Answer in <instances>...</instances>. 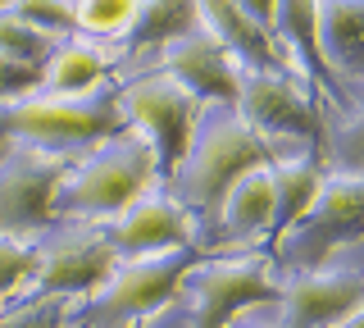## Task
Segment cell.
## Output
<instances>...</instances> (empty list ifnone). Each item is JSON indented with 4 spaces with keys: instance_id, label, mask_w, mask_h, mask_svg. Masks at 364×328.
I'll list each match as a JSON object with an SVG mask.
<instances>
[{
    "instance_id": "4316f807",
    "label": "cell",
    "mask_w": 364,
    "mask_h": 328,
    "mask_svg": "<svg viewBox=\"0 0 364 328\" xmlns=\"http://www.w3.org/2000/svg\"><path fill=\"white\" fill-rule=\"evenodd\" d=\"M28 92H37V73L0 55V100H9V96H28Z\"/></svg>"
},
{
    "instance_id": "6da1fadb",
    "label": "cell",
    "mask_w": 364,
    "mask_h": 328,
    "mask_svg": "<svg viewBox=\"0 0 364 328\" xmlns=\"http://www.w3.org/2000/svg\"><path fill=\"white\" fill-rule=\"evenodd\" d=\"M273 160V146L259 137L255 128H246V119L237 110H214L205 123H196L187 155L173 169L178 206L187 214L205 219L210 228H219V206L223 191L246 174Z\"/></svg>"
},
{
    "instance_id": "8fae6325",
    "label": "cell",
    "mask_w": 364,
    "mask_h": 328,
    "mask_svg": "<svg viewBox=\"0 0 364 328\" xmlns=\"http://www.w3.org/2000/svg\"><path fill=\"white\" fill-rule=\"evenodd\" d=\"M282 328H333L364 305V278L355 269H310L278 287Z\"/></svg>"
},
{
    "instance_id": "9c48e42d",
    "label": "cell",
    "mask_w": 364,
    "mask_h": 328,
    "mask_svg": "<svg viewBox=\"0 0 364 328\" xmlns=\"http://www.w3.org/2000/svg\"><path fill=\"white\" fill-rule=\"evenodd\" d=\"M246 305H278V278L259 255H232L196 274V328H228Z\"/></svg>"
},
{
    "instance_id": "e0dca14e",
    "label": "cell",
    "mask_w": 364,
    "mask_h": 328,
    "mask_svg": "<svg viewBox=\"0 0 364 328\" xmlns=\"http://www.w3.org/2000/svg\"><path fill=\"white\" fill-rule=\"evenodd\" d=\"M109 73V55L96 41H68L46 60V69L37 73L41 96H87L105 83Z\"/></svg>"
},
{
    "instance_id": "7a4b0ae2",
    "label": "cell",
    "mask_w": 364,
    "mask_h": 328,
    "mask_svg": "<svg viewBox=\"0 0 364 328\" xmlns=\"http://www.w3.org/2000/svg\"><path fill=\"white\" fill-rule=\"evenodd\" d=\"M123 128L119 96L96 87L87 96H9L0 100V137L46 155L91 151Z\"/></svg>"
},
{
    "instance_id": "603a6c76",
    "label": "cell",
    "mask_w": 364,
    "mask_h": 328,
    "mask_svg": "<svg viewBox=\"0 0 364 328\" xmlns=\"http://www.w3.org/2000/svg\"><path fill=\"white\" fill-rule=\"evenodd\" d=\"M5 14H14L18 23L37 28L41 37H64V32H73V0H9Z\"/></svg>"
},
{
    "instance_id": "f1b7e54d",
    "label": "cell",
    "mask_w": 364,
    "mask_h": 328,
    "mask_svg": "<svg viewBox=\"0 0 364 328\" xmlns=\"http://www.w3.org/2000/svg\"><path fill=\"white\" fill-rule=\"evenodd\" d=\"M333 328H364V319H360V310H355V314H346V319L333 324Z\"/></svg>"
},
{
    "instance_id": "7402d4cb",
    "label": "cell",
    "mask_w": 364,
    "mask_h": 328,
    "mask_svg": "<svg viewBox=\"0 0 364 328\" xmlns=\"http://www.w3.org/2000/svg\"><path fill=\"white\" fill-rule=\"evenodd\" d=\"M141 0H73V28L96 37H123L132 28Z\"/></svg>"
},
{
    "instance_id": "9a60e30c",
    "label": "cell",
    "mask_w": 364,
    "mask_h": 328,
    "mask_svg": "<svg viewBox=\"0 0 364 328\" xmlns=\"http://www.w3.org/2000/svg\"><path fill=\"white\" fill-rule=\"evenodd\" d=\"M196 14L200 23L214 32V41L232 55V60H242L246 69H269V73H287L278 60V46H273L269 32H259L242 9L232 5V0H196Z\"/></svg>"
},
{
    "instance_id": "30bf717a",
    "label": "cell",
    "mask_w": 364,
    "mask_h": 328,
    "mask_svg": "<svg viewBox=\"0 0 364 328\" xmlns=\"http://www.w3.org/2000/svg\"><path fill=\"white\" fill-rule=\"evenodd\" d=\"M119 255H114L109 237L100 233H64L55 237L46 251H37L32 269V292L37 297H77V292H96L114 274Z\"/></svg>"
},
{
    "instance_id": "8992f818",
    "label": "cell",
    "mask_w": 364,
    "mask_h": 328,
    "mask_svg": "<svg viewBox=\"0 0 364 328\" xmlns=\"http://www.w3.org/2000/svg\"><path fill=\"white\" fill-rule=\"evenodd\" d=\"M119 115L136 123V137L151 146L155 169H178L196 132V96L168 73L132 78L119 92Z\"/></svg>"
},
{
    "instance_id": "d4e9b609",
    "label": "cell",
    "mask_w": 364,
    "mask_h": 328,
    "mask_svg": "<svg viewBox=\"0 0 364 328\" xmlns=\"http://www.w3.org/2000/svg\"><path fill=\"white\" fill-rule=\"evenodd\" d=\"M37 269V246L18 242V237H0V297L14 292L23 278H32Z\"/></svg>"
},
{
    "instance_id": "52a82bcc",
    "label": "cell",
    "mask_w": 364,
    "mask_h": 328,
    "mask_svg": "<svg viewBox=\"0 0 364 328\" xmlns=\"http://www.w3.org/2000/svg\"><path fill=\"white\" fill-rule=\"evenodd\" d=\"M237 115L246 119V128H255L269 146H318V110L305 96L301 83H291L287 73L269 69H237Z\"/></svg>"
},
{
    "instance_id": "484cf974",
    "label": "cell",
    "mask_w": 364,
    "mask_h": 328,
    "mask_svg": "<svg viewBox=\"0 0 364 328\" xmlns=\"http://www.w3.org/2000/svg\"><path fill=\"white\" fill-rule=\"evenodd\" d=\"M0 328H64V305L55 297H37L32 305H23V310L5 314Z\"/></svg>"
},
{
    "instance_id": "d6986e66",
    "label": "cell",
    "mask_w": 364,
    "mask_h": 328,
    "mask_svg": "<svg viewBox=\"0 0 364 328\" xmlns=\"http://www.w3.org/2000/svg\"><path fill=\"white\" fill-rule=\"evenodd\" d=\"M273 37L282 41V51L296 55V69L310 73L314 83H328L323 60H318V37H314V0H278L273 5Z\"/></svg>"
},
{
    "instance_id": "ffe728a7",
    "label": "cell",
    "mask_w": 364,
    "mask_h": 328,
    "mask_svg": "<svg viewBox=\"0 0 364 328\" xmlns=\"http://www.w3.org/2000/svg\"><path fill=\"white\" fill-rule=\"evenodd\" d=\"M196 23H200L196 0H141L132 28L123 37H128L132 51H159L173 37H182V32H191Z\"/></svg>"
},
{
    "instance_id": "5b68a950",
    "label": "cell",
    "mask_w": 364,
    "mask_h": 328,
    "mask_svg": "<svg viewBox=\"0 0 364 328\" xmlns=\"http://www.w3.org/2000/svg\"><path fill=\"white\" fill-rule=\"evenodd\" d=\"M196 251L178 246V251H159V255H132L128 265H114V274L105 278V287L96 292V301L87 305V319L96 328H119L128 319L159 310L168 297L178 292V282L196 269Z\"/></svg>"
},
{
    "instance_id": "ba28073f",
    "label": "cell",
    "mask_w": 364,
    "mask_h": 328,
    "mask_svg": "<svg viewBox=\"0 0 364 328\" xmlns=\"http://www.w3.org/2000/svg\"><path fill=\"white\" fill-rule=\"evenodd\" d=\"M68 174L64 155H46L9 142L0 160V237H28L50 223L55 191Z\"/></svg>"
},
{
    "instance_id": "44dd1931",
    "label": "cell",
    "mask_w": 364,
    "mask_h": 328,
    "mask_svg": "<svg viewBox=\"0 0 364 328\" xmlns=\"http://www.w3.org/2000/svg\"><path fill=\"white\" fill-rule=\"evenodd\" d=\"M0 55L14 60V64H23V69H32V73H41L46 60L55 55V46H50V37H41L37 28L18 23L14 14L0 9Z\"/></svg>"
},
{
    "instance_id": "5bb4252c",
    "label": "cell",
    "mask_w": 364,
    "mask_h": 328,
    "mask_svg": "<svg viewBox=\"0 0 364 328\" xmlns=\"http://www.w3.org/2000/svg\"><path fill=\"white\" fill-rule=\"evenodd\" d=\"M360 23H364V0H314V37H318V60L328 78L355 83L364 69V46H360Z\"/></svg>"
},
{
    "instance_id": "4fadbf2b",
    "label": "cell",
    "mask_w": 364,
    "mask_h": 328,
    "mask_svg": "<svg viewBox=\"0 0 364 328\" xmlns=\"http://www.w3.org/2000/svg\"><path fill=\"white\" fill-rule=\"evenodd\" d=\"M114 255H159L191 242V214L168 196H136L123 214H114Z\"/></svg>"
},
{
    "instance_id": "cb8c5ba5",
    "label": "cell",
    "mask_w": 364,
    "mask_h": 328,
    "mask_svg": "<svg viewBox=\"0 0 364 328\" xmlns=\"http://www.w3.org/2000/svg\"><path fill=\"white\" fill-rule=\"evenodd\" d=\"M328 164H337V174H360V115H355V105L328 132Z\"/></svg>"
},
{
    "instance_id": "7c38bea8",
    "label": "cell",
    "mask_w": 364,
    "mask_h": 328,
    "mask_svg": "<svg viewBox=\"0 0 364 328\" xmlns=\"http://www.w3.org/2000/svg\"><path fill=\"white\" fill-rule=\"evenodd\" d=\"M159 73L182 83L196 100H219V105L237 100V64L205 23L173 37L168 46H159Z\"/></svg>"
},
{
    "instance_id": "2e32d148",
    "label": "cell",
    "mask_w": 364,
    "mask_h": 328,
    "mask_svg": "<svg viewBox=\"0 0 364 328\" xmlns=\"http://www.w3.org/2000/svg\"><path fill=\"white\" fill-rule=\"evenodd\" d=\"M219 223H223L228 237H237V242H250V237H259V233H273V183H269V164L246 169V174L223 191Z\"/></svg>"
},
{
    "instance_id": "4dcf8cb0",
    "label": "cell",
    "mask_w": 364,
    "mask_h": 328,
    "mask_svg": "<svg viewBox=\"0 0 364 328\" xmlns=\"http://www.w3.org/2000/svg\"><path fill=\"white\" fill-rule=\"evenodd\" d=\"M5 151H9V142H5V137H0V160H5Z\"/></svg>"
},
{
    "instance_id": "3957f363",
    "label": "cell",
    "mask_w": 364,
    "mask_h": 328,
    "mask_svg": "<svg viewBox=\"0 0 364 328\" xmlns=\"http://www.w3.org/2000/svg\"><path fill=\"white\" fill-rule=\"evenodd\" d=\"M155 178V155L136 132H114L91 155L77 164V174H64L60 191H55V210L82 214V219H100V214H123L151 187Z\"/></svg>"
},
{
    "instance_id": "83f0119b",
    "label": "cell",
    "mask_w": 364,
    "mask_h": 328,
    "mask_svg": "<svg viewBox=\"0 0 364 328\" xmlns=\"http://www.w3.org/2000/svg\"><path fill=\"white\" fill-rule=\"evenodd\" d=\"M232 5L242 9V14H246L259 32H269V37H273V5H278V0H232Z\"/></svg>"
},
{
    "instance_id": "f546056e",
    "label": "cell",
    "mask_w": 364,
    "mask_h": 328,
    "mask_svg": "<svg viewBox=\"0 0 364 328\" xmlns=\"http://www.w3.org/2000/svg\"><path fill=\"white\" fill-rule=\"evenodd\" d=\"M228 328H264V324H246V319H232Z\"/></svg>"
},
{
    "instance_id": "277c9868",
    "label": "cell",
    "mask_w": 364,
    "mask_h": 328,
    "mask_svg": "<svg viewBox=\"0 0 364 328\" xmlns=\"http://www.w3.org/2000/svg\"><path fill=\"white\" fill-rule=\"evenodd\" d=\"M360 210H364V187L360 174H323V187L310 201V210L278 233V255L291 269H323L337 246L360 237Z\"/></svg>"
},
{
    "instance_id": "1f68e13d",
    "label": "cell",
    "mask_w": 364,
    "mask_h": 328,
    "mask_svg": "<svg viewBox=\"0 0 364 328\" xmlns=\"http://www.w3.org/2000/svg\"><path fill=\"white\" fill-rule=\"evenodd\" d=\"M5 5H9V0H0V9H5Z\"/></svg>"
},
{
    "instance_id": "ac0fdd59",
    "label": "cell",
    "mask_w": 364,
    "mask_h": 328,
    "mask_svg": "<svg viewBox=\"0 0 364 328\" xmlns=\"http://www.w3.org/2000/svg\"><path fill=\"white\" fill-rule=\"evenodd\" d=\"M269 183H273V237H278L282 228H291V223L310 210V201L318 196V187H323V164H318L314 151L296 155V160L287 155L282 164L269 169Z\"/></svg>"
}]
</instances>
